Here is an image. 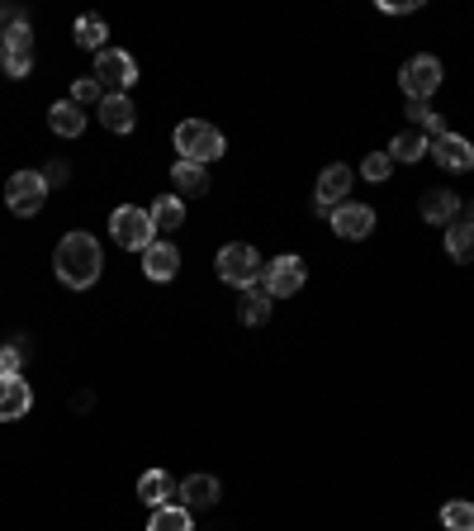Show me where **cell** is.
Wrapping results in <instances>:
<instances>
[{"mask_svg":"<svg viewBox=\"0 0 474 531\" xmlns=\"http://www.w3.org/2000/svg\"><path fill=\"white\" fill-rule=\"evenodd\" d=\"M24 356H29V347H24V342H15V347H0V370H5V375H19Z\"/></svg>","mask_w":474,"mask_h":531,"instance_id":"obj_31","label":"cell"},{"mask_svg":"<svg viewBox=\"0 0 474 531\" xmlns=\"http://www.w3.org/2000/svg\"><path fill=\"white\" fill-rule=\"evenodd\" d=\"M408 119H413V129L418 133H432V138H441V133H446V124H441V114L432 110V105H427V100H408Z\"/></svg>","mask_w":474,"mask_h":531,"instance_id":"obj_26","label":"cell"},{"mask_svg":"<svg viewBox=\"0 0 474 531\" xmlns=\"http://www.w3.org/2000/svg\"><path fill=\"white\" fill-rule=\"evenodd\" d=\"M328 219H332V233H337V238H347V242H361V238L375 233V209H370V204L347 200V204H337Z\"/></svg>","mask_w":474,"mask_h":531,"instance_id":"obj_11","label":"cell"},{"mask_svg":"<svg viewBox=\"0 0 474 531\" xmlns=\"http://www.w3.org/2000/svg\"><path fill=\"white\" fill-rule=\"evenodd\" d=\"M465 223H474V200H470V204H465Z\"/></svg>","mask_w":474,"mask_h":531,"instance_id":"obj_35","label":"cell"},{"mask_svg":"<svg viewBox=\"0 0 474 531\" xmlns=\"http://www.w3.org/2000/svg\"><path fill=\"white\" fill-rule=\"evenodd\" d=\"M147 214H152V228H157V233H171V228L185 223V204H181V195H157Z\"/></svg>","mask_w":474,"mask_h":531,"instance_id":"obj_23","label":"cell"},{"mask_svg":"<svg viewBox=\"0 0 474 531\" xmlns=\"http://www.w3.org/2000/svg\"><path fill=\"white\" fill-rule=\"evenodd\" d=\"M446 252H451L456 266H470L474 261V223H465V219L446 223Z\"/></svg>","mask_w":474,"mask_h":531,"instance_id":"obj_21","label":"cell"},{"mask_svg":"<svg viewBox=\"0 0 474 531\" xmlns=\"http://www.w3.org/2000/svg\"><path fill=\"white\" fill-rule=\"evenodd\" d=\"M432 152V143H427V133H418V129H408V133H399L394 143H389V162H403V166H413V162H422Z\"/></svg>","mask_w":474,"mask_h":531,"instance_id":"obj_20","label":"cell"},{"mask_svg":"<svg viewBox=\"0 0 474 531\" xmlns=\"http://www.w3.org/2000/svg\"><path fill=\"white\" fill-rule=\"evenodd\" d=\"M48 129H53L57 138H81V133H86V110L72 105V100H57L53 110H48Z\"/></svg>","mask_w":474,"mask_h":531,"instance_id":"obj_19","label":"cell"},{"mask_svg":"<svg viewBox=\"0 0 474 531\" xmlns=\"http://www.w3.org/2000/svg\"><path fill=\"white\" fill-rule=\"evenodd\" d=\"M147 531H195V517L181 503H166V508H152V522Z\"/></svg>","mask_w":474,"mask_h":531,"instance_id":"obj_25","label":"cell"},{"mask_svg":"<svg viewBox=\"0 0 474 531\" xmlns=\"http://www.w3.org/2000/svg\"><path fill=\"white\" fill-rule=\"evenodd\" d=\"M432 157H437L441 171H470L474 166V143L460 138V133H441L432 138Z\"/></svg>","mask_w":474,"mask_h":531,"instance_id":"obj_12","label":"cell"},{"mask_svg":"<svg viewBox=\"0 0 474 531\" xmlns=\"http://www.w3.org/2000/svg\"><path fill=\"white\" fill-rule=\"evenodd\" d=\"M441 527L446 531H474V503H465V498L446 503V508H441Z\"/></svg>","mask_w":474,"mask_h":531,"instance_id":"obj_28","label":"cell"},{"mask_svg":"<svg viewBox=\"0 0 474 531\" xmlns=\"http://www.w3.org/2000/svg\"><path fill=\"white\" fill-rule=\"evenodd\" d=\"M29 403H34L29 380H19V375H5V370H0V422L24 418V413H29Z\"/></svg>","mask_w":474,"mask_h":531,"instance_id":"obj_13","label":"cell"},{"mask_svg":"<svg viewBox=\"0 0 474 531\" xmlns=\"http://www.w3.org/2000/svg\"><path fill=\"white\" fill-rule=\"evenodd\" d=\"M143 275L147 280H176L181 275V252L171 242H152L143 252Z\"/></svg>","mask_w":474,"mask_h":531,"instance_id":"obj_15","label":"cell"},{"mask_svg":"<svg viewBox=\"0 0 474 531\" xmlns=\"http://www.w3.org/2000/svg\"><path fill=\"white\" fill-rule=\"evenodd\" d=\"M389 171H394V162H389V152H370V157H365L361 162V176L365 181H389Z\"/></svg>","mask_w":474,"mask_h":531,"instance_id":"obj_29","label":"cell"},{"mask_svg":"<svg viewBox=\"0 0 474 531\" xmlns=\"http://www.w3.org/2000/svg\"><path fill=\"white\" fill-rule=\"evenodd\" d=\"M176 494H181V484L166 475V470H147L138 479V498H143L147 508H166V503H176Z\"/></svg>","mask_w":474,"mask_h":531,"instance_id":"obj_16","label":"cell"},{"mask_svg":"<svg viewBox=\"0 0 474 531\" xmlns=\"http://www.w3.org/2000/svg\"><path fill=\"white\" fill-rule=\"evenodd\" d=\"M384 15H408V10H418V0H380Z\"/></svg>","mask_w":474,"mask_h":531,"instance_id":"obj_32","label":"cell"},{"mask_svg":"<svg viewBox=\"0 0 474 531\" xmlns=\"http://www.w3.org/2000/svg\"><path fill=\"white\" fill-rule=\"evenodd\" d=\"M214 271H219L223 285L252 290V285H261V271H266V261L256 257V247H247V242H228V247L219 252V261H214Z\"/></svg>","mask_w":474,"mask_h":531,"instance_id":"obj_3","label":"cell"},{"mask_svg":"<svg viewBox=\"0 0 474 531\" xmlns=\"http://www.w3.org/2000/svg\"><path fill=\"white\" fill-rule=\"evenodd\" d=\"M95 81H100V91L110 95H128V86L138 81V62L119 48H105V53H95Z\"/></svg>","mask_w":474,"mask_h":531,"instance_id":"obj_7","label":"cell"},{"mask_svg":"<svg viewBox=\"0 0 474 531\" xmlns=\"http://www.w3.org/2000/svg\"><path fill=\"white\" fill-rule=\"evenodd\" d=\"M53 266L67 290H91L95 280H100V271H105V252H100V242L91 233H67V238L57 242Z\"/></svg>","mask_w":474,"mask_h":531,"instance_id":"obj_1","label":"cell"},{"mask_svg":"<svg viewBox=\"0 0 474 531\" xmlns=\"http://www.w3.org/2000/svg\"><path fill=\"white\" fill-rule=\"evenodd\" d=\"M399 86H403L408 100H432L437 86H441V62H437V57H427V53L413 57V62L399 72Z\"/></svg>","mask_w":474,"mask_h":531,"instance_id":"obj_9","label":"cell"},{"mask_svg":"<svg viewBox=\"0 0 474 531\" xmlns=\"http://www.w3.org/2000/svg\"><path fill=\"white\" fill-rule=\"evenodd\" d=\"M5 24H10V10H0V34H5Z\"/></svg>","mask_w":474,"mask_h":531,"instance_id":"obj_34","label":"cell"},{"mask_svg":"<svg viewBox=\"0 0 474 531\" xmlns=\"http://www.w3.org/2000/svg\"><path fill=\"white\" fill-rule=\"evenodd\" d=\"M0 57H5V48H0Z\"/></svg>","mask_w":474,"mask_h":531,"instance_id":"obj_36","label":"cell"},{"mask_svg":"<svg viewBox=\"0 0 474 531\" xmlns=\"http://www.w3.org/2000/svg\"><path fill=\"white\" fill-rule=\"evenodd\" d=\"M422 219L427 223H456L460 219V200H456V190H441V185H432L427 195H422Z\"/></svg>","mask_w":474,"mask_h":531,"instance_id":"obj_17","label":"cell"},{"mask_svg":"<svg viewBox=\"0 0 474 531\" xmlns=\"http://www.w3.org/2000/svg\"><path fill=\"white\" fill-rule=\"evenodd\" d=\"M95 100H105L100 81H95V76H81V81L72 86V105H81V110H86V105H95Z\"/></svg>","mask_w":474,"mask_h":531,"instance_id":"obj_30","label":"cell"},{"mask_svg":"<svg viewBox=\"0 0 474 531\" xmlns=\"http://www.w3.org/2000/svg\"><path fill=\"white\" fill-rule=\"evenodd\" d=\"M100 124L110 133H133V124H138L133 100H128V95H105V100H100Z\"/></svg>","mask_w":474,"mask_h":531,"instance_id":"obj_18","label":"cell"},{"mask_svg":"<svg viewBox=\"0 0 474 531\" xmlns=\"http://www.w3.org/2000/svg\"><path fill=\"white\" fill-rule=\"evenodd\" d=\"M43 181H48V185H62V181H67V166H62V162H53L48 171H43Z\"/></svg>","mask_w":474,"mask_h":531,"instance_id":"obj_33","label":"cell"},{"mask_svg":"<svg viewBox=\"0 0 474 531\" xmlns=\"http://www.w3.org/2000/svg\"><path fill=\"white\" fill-rule=\"evenodd\" d=\"M223 133L214 124H204V119H185L176 124V152H181V162H195V166H209L223 157Z\"/></svg>","mask_w":474,"mask_h":531,"instance_id":"obj_2","label":"cell"},{"mask_svg":"<svg viewBox=\"0 0 474 531\" xmlns=\"http://www.w3.org/2000/svg\"><path fill=\"white\" fill-rule=\"evenodd\" d=\"M0 48H5V76H29L34 72V29H29V19L24 15H10L5 24V34H0Z\"/></svg>","mask_w":474,"mask_h":531,"instance_id":"obj_4","label":"cell"},{"mask_svg":"<svg viewBox=\"0 0 474 531\" xmlns=\"http://www.w3.org/2000/svg\"><path fill=\"white\" fill-rule=\"evenodd\" d=\"M48 200V181H43V171H15L10 185H5V204H10V214L19 219H34L38 209Z\"/></svg>","mask_w":474,"mask_h":531,"instance_id":"obj_6","label":"cell"},{"mask_svg":"<svg viewBox=\"0 0 474 531\" xmlns=\"http://www.w3.org/2000/svg\"><path fill=\"white\" fill-rule=\"evenodd\" d=\"M271 294L261 290V285H252V290L242 294V309H237V318H242V323H247V328H261V323H266V318H271Z\"/></svg>","mask_w":474,"mask_h":531,"instance_id":"obj_24","label":"cell"},{"mask_svg":"<svg viewBox=\"0 0 474 531\" xmlns=\"http://www.w3.org/2000/svg\"><path fill=\"white\" fill-rule=\"evenodd\" d=\"M105 38H110L105 19H95V15H81V19H76V43H81V48H95V53H105Z\"/></svg>","mask_w":474,"mask_h":531,"instance_id":"obj_27","label":"cell"},{"mask_svg":"<svg viewBox=\"0 0 474 531\" xmlns=\"http://www.w3.org/2000/svg\"><path fill=\"white\" fill-rule=\"evenodd\" d=\"M171 185H176L181 195H209V166L176 162L171 166Z\"/></svg>","mask_w":474,"mask_h":531,"instance_id":"obj_22","label":"cell"},{"mask_svg":"<svg viewBox=\"0 0 474 531\" xmlns=\"http://www.w3.org/2000/svg\"><path fill=\"white\" fill-rule=\"evenodd\" d=\"M351 195V166L332 162L323 176H318V190H313V214H332L337 204H347Z\"/></svg>","mask_w":474,"mask_h":531,"instance_id":"obj_10","label":"cell"},{"mask_svg":"<svg viewBox=\"0 0 474 531\" xmlns=\"http://www.w3.org/2000/svg\"><path fill=\"white\" fill-rule=\"evenodd\" d=\"M304 280H309V271H304L299 257H275L271 266L261 271V290L271 294V299H290V294L304 290Z\"/></svg>","mask_w":474,"mask_h":531,"instance_id":"obj_8","label":"cell"},{"mask_svg":"<svg viewBox=\"0 0 474 531\" xmlns=\"http://www.w3.org/2000/svg\"><path fill=\"white\" fill-rule=\"evenodd\" d=\"M110 233H114V242H119L124 252H147V247L157 242L152 214H147V209H138V204H124V209H114V214H110Z\"/></svg>","mask_w":474,"mask_h":531,"instance_id":"obj_5","label":"cell"},{"mask_svg":"<svg viewBox=\"0 0 474 531\" xmlns=\"http://www.w3.org/2000/svg\"><path fill=\"white\" fill-rule=\"evenodd\" d=\"M219 494H223V484L214 475H190L181 484V508H190V513H200V508H214L219 503Z\"/></svg>","mask_w":474,"mask_h":531,"instance_id":"obj_14","label":"cell"}]
</instances>
